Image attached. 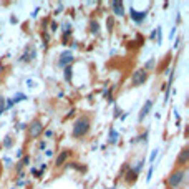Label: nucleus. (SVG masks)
I'll return each instance as SVG.
<instances>
[{"label": "nucleus", "mask_w": 189, "mask_h": 189, "mask_svg": "<svg viewBox=\"0 0 189 189\" xmlns=\"http://www.w3.org/2000/svg\"><path fill=\"white\" fill-rule=\"evenodd\" d=\"M129 13H131V18L134 20L136 23H143V22H144V18H146V12H136L134 8H131V10H129Z\"/></svg>", "instance_id": "7"}, {"label": "nucleus", "mask_w": 189, "mask_h": 189, "mask_svg": "<svg viewBox=\"0 0 189 189\" xmlns=\"http://www.w3.org/2000/svg\"><path fill=\"white\" fill-rule=\"evenodd\" d=\"M133 85H136V86H139V85H143V83L148 80V71H146L144 68H139V70H136L134 73H133Z\"/></svg>", "instance_id": "4"}, {"label": "nucleus", "mask_w": 189, "mask_h": 189, "mask_svg": "<svg viewBox=\"0 0 189 189\" xmlns=\"http://www.w3.org/2000/svg\"><path fill=\"white\" fill-rule=\"evenodd\" d=\"M3 148H12V138L10 136H7L5 141H3Z\"/></svg>", "instance_id": "16"}, {"label": "nucleus", "mask_w": 189, "mask_h": 189, "mask_svg": "<svg viewBox=\"0 0 189 189\" xmlns=\"http://www.w3.org/2000/svg\"><path fill=\"white\" fill-rule=\"evenodd\" d=\"M184 177H186V171L184 169H176L171 173V176L167 177V184L173 189H179L184 184Z\"/></svg>", "instance_id": "2"}, {"label": "nucleus", "mask_w": 189, "mask_h": 189, "mask_svg": "<svg viewBox=\"0 0 189 189\" xmlns=\"http://www.w3.org/2000/svg\"><path fill=\"white\" fill-rule=\"evenodd\" d=\"M88 131H90V120L86 116L78 118L75 121V124H73V136L75 138H83Z\"/></svg>", "instance_id": "1"}, {"label": "nucleus", "mask_w": 189, "mask_h": 189, "mask_svg": "<svg viewBox=\"0 0 189 189\" xmlns=\"http://www.w3.org/2000/svg\"><path fill=\"white\" fill-rule=\"evenodd\" d=\"M70 154H71V151H68V149H65V151H61L60 154H58V158H57V161H55V164L57 166H61L63 163H65L66 159L70 158Z\"/></svg>", "instance_id": "10"}, {"label": "nucleus", "mask_w": 189, "mask_h": 189, "mask_svg": "<svg viewBox=\"0 0 189 189\" xmlns=\"http://www.w3.org/2000/svg\"><path fill=\"white\" fill-rule=\"evenodd\" d=\"M146 68H154V60H149L148 63H146ZM144 68V70H146Z\"/></svg>", "instance_id": "19"}, {"label": "nucleus", "mask_w": 189, "mask_h": 189, "mask_svg": "<svg viewBox=\"0 0 189 189\" xmlns=\"http://www.w3.org/2000/svg\"><path fill=\"white\" fill-rule=\"evenodd\" d=\"M136 179H138V174H136L134 171H133V169H128V171H126V176H124V181H126V183L131 184V183H134Z\"/></svg>", "instance_id": "11"}, {"label": "nucleus", "mask_w": 189, "mask_h": 189, "mask_svg": "<svg viewBox=\"0 0 189 189\" xmlns=\"http://www.w3.org/2000/svg\"><path fill=\"white\" fill-rule=\"evenodd\" d=\"M45 148H47V143L41 141V143H40V149H45Z\"/></svg>", "instance_id": "22"}, {"label": "nucleus", "mask_w": 189, "mask_h": 189, "mask_svg": "<svg viewBox=\"0 0 189 189\" xmlns=\"http://www.w3.org/2000/svg\"><path fill=\"white\" fill-rule=\"evenodd\" d=\"M111 8H113L114 15H123L124 13V3L123 2H118V0H114V2H111Z\"/></svg>", "instance_id": "8"}, {"label": "nucleus", "mask_w": 189, "mask_h": 189, "mask_svg": "<svg viewBox=\"0 0 189 189\" xmlns=\"http://www.w3.org/2000/svg\"><path fill=\"white\" fill-rule=\"evenodd\" d=\"M113 23H114V20L111 18V17H108V20H106V25H108V30L111 31V28H113Z\"/></svg>", "instance_id": "17"}, {"label": "nucleus", "mask_w": 189, "mask_h": 189, "mask_svg": "<svg viewBox=\"0 0 189 189\" xmlns=\"http://www.w3.org/2000/svg\"><path fill=\"white\" fill-rule=\"evenodd\" d=\"M7 103H5V108H12L13 106V100H5Z\"/></svg>", "instance_id": "20"}, {"label": "nucleus", "mask_w": 189, "mask_h": 189, "mask_svg": "<svg viewBox=\"0 0 189 189\" xmlns=\"http://www.w3.org/2000/svg\"><path fill=\"white\" fill-rule=\"evenodd\" d=\"M151 108H153V100H148L144 103V106L141 108V111H139V118H138V121H143L146 116H148V113L151 111Z\"/></svg>", "instance_id": "6"}, {"label": "nucleus", "mask_w": 189, "mask_h": 189, "mask_svg": "<svg viewBox=\"0 0 189 189\" xmlns=\"http://www.w3.org/2000/svg\"><path fill=\"white\" fill-rule=\"evenodd\" d=\"M3 110H5V100H3V96H0V114L3 113Z\"/></svg>", "instance_id": "18"}, {"label": "nucleus", "mask_w": 189, "mask_h": 189, "mask_svg": "<svg viewBox=\"0 0 189 189\" xmlns=\"http://www.w3.org/2000/svg\"><path fill=\"white\" fill-rule=\"evenodd\" d=\"M73 61V55L70 53V51H63L60 55V60H58V65L60 68H65V66H70V63Z\"/></svg>", "instance_id": "5"}, {"label": "nucleus", "mask_w": 189, "mask_h": 189, "mask_svg": "<svg viewBox=\"0 0 189 189\" xmlns=\"http://www.w3.org/2000/svg\"><path fill=\"white\" fill-rule=\"evenodd\" d=\"M156 154H158V149H154V151H153V154H151V158H149V159H151V161H154Z\"/></svg>", "instance_id": "21"}, {"label": "nucleus", "mask_w": 189, "mask_h": 189, "mask_svg": "<svg viewBox=\"0 0 189 189\" xmlns=\"http://www.w3.org/2000/svg\"><path fill=\"white\" fill-rule=\"evenodd\" d=\"M187 161H189V148H184L183 151L179 153V156H177L176 163H177V164H186Z\"/></svg>", "instance_id": "9"}, {"label": "nucleus", "mask_w": 189, "mask_h": 189, "mask_svg": "<svg viewBox=\"0 0 189 189\" xmlns=\"http://www.w3.org/2000/svg\"><path fill=\"white\" fill-rule=\"evenodd\" d=\"M118 139V133L114 129H110V143H116Z\"/></svg>", "instance_id": "14"}, {"label": "nucleus", "mask_w": 189, "mask_h": 189, "mask_svg": "<svg viewBox=\"0 0 189 189\" xmlns=\"http://www.w3.org/2000/svg\"><path fill=\"white\" fill-rule=\"evenodd\" d=\"M65 80L71 81V66H65Z\"/></svg>", "instance_id": "13"}, {"label": "nucleus", "mask_w": 189, "mask_h": 189, "mask_svg": "<svg viewBox=\"0 0 189 189\" xmlns=\"http://www.w3.org/2000/svg\"><path fill=\"white\" fill-rule=\"evenodd\" d=\"M90 28H91L93 33H98V31H100V25H98L96 20H91V23H90Z\"/></svg>", "instance_id": "12"}, {"label": "nucleus", "mask_w": 189, "mask_h": 189, "mask_svg": "<svg viewBox=\"0 0 189 189\" xmlns=\"http://www.w3.org/2000/svg\"><path fill=\"white\" fill-rule=\"evenodd\" d=\"M20 100H27V96L23 93H17L15 96H13V103H17V101H20Z\"/></svg>", "instance_id": "15"}, {"label": "nucleus", "mask_w": 189, "mask_h": 189, "mask_svg": "<svg viewBox=\"0 0 189 189\" xmlns=\"http://www.w3.org/2000/svg\"><path fill=\"white\" fill-rule=\"evenodd\" d=\"M41 133H43V124H41V121L40 120H33L30 123V126H28V136L31 139H35V138H38Z\"/></svg>", "instance_id": "3"}]
</instances>
